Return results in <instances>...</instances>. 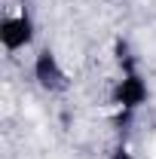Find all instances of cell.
Masks as SVG:
<instances>
[{"mask_svg": "<svg viewBox=\"0 0 156 159\" xmlns=\"http://www.w3.org/2000/svg\"><path fill=\"white\" fill-rule=\"evenodd\" d=\"M150 156H153V159H156V138H153V141H150Z\"/></svg>", "mask_w": 156, "mask_h": 159, "instance_id": "1", "label": "cell"}]
</instances>
